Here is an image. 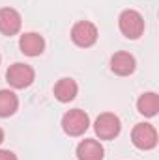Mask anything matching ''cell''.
Masks as SVG:
<instances>
[{
  "label": "cell",
  "mask_w": 159,
  "mask_h": 160,
  "mask_svg": "<svg viewBox=\"0 0 159 160\" xmlns=\"http://www.w3.org/2000/svg\"><path fill=\"white\" fill-rule=\"evenodd\" d=\"M120 32L127 38V39H139L144 32V19L139 11L135 9H125L122 11L118 19Z\"/></svg>",
  "instance_id": "obj_1"
},
{
  "label": "cell",
  "mask_w": 159,
  "mask_h": 160,
  "mask_svg": "<svg viewBox=\"0 0 159 160\" xmlns=\"http://www.w3.org/2000/svg\"><path fill=\"white\" fill-rule=\"evenodd\" d=\"M88 125H90L88 114L84 110H79V108L69 110L62 118V128L69 136H80V134H84L86 128H88Z\"/></svg>",
  "instance_id": "obj_2"
},
{
  "label": "cell",
  "mask_w": 159,
  "mask_h": 160,
  "mask_svg": "<svg viewBox=\"0 0 159 160\" xmlns=\"http://www.w3.org/2000/svg\"><path fill=\"white\" fill-rule=\"evenodd\" d=\"M131 140H133L135 147H139L142 151L154 149L157 145V130L150 123H139L131 132Z\"/></svg>",
  "instance_id": "obj_3"
},
{
  "label": "cell",
  "mask_w": 159,
  "mask_h": 160,
  "mask_svg": "<svg viewBox=\"0 0 159 160\" xmlns=\"http://www.w3.org/2000/svg\"><path fill=\"white\" fill-rule=\"evenodd\" d=\"M34 77H36L34 69H32L30 65H26V63H13V65H9V69L6 71L8 82H9L13 88H17V89L28 88V86L34 82Z\"/></svg>",
  "instance_id": "obj_4"
},
{
  "label": "cell",
  "mask_w": 159,
  "mask_h": 160,
  "mask_svg": "<svg viewBox=\"0 0 159 160\" xmlns=\"http://www.w3.org/2000/svg\"><path fill=\"white\" fill-rule=\"evenodd\" d=\"M94 128H96V134H97L101 140H112V138H116L120 134L122 125H120L118 116H114V114H111V112H105V114H101V116L96 119Z\"/></svg>",
  "instance_id": "obj_5"
},
{
  "label": "cell",
  "mask_w": 159,
  "mask_h": 160,
  "mask_svg": "<svg viewBox=\"0 0 159 160\" xmlns=\"http://www.w3.org/2000/svg\"><path fill=\"white\" fill-rule=\"evenodd\" d=\"M71 39L77 47H92L97 41V28L90 21H79L71 28Z\"/></svg>",
  "instance_id": "obj_6"
},
{
  "label": "cell",
  "mask_w": 159,
  "mask_h": 160,
  "mask_svg": "<svg viewBox=\"0 0 159 160\" xmlns=\"http://www.w3.org/2000/svg\"><path fill=\"white\" fill-rule=\"evenodd\" d=\"M21 15L13 8H2L0 9V32L4 36H15L21 30Z\"/></svg>",
  "instance_id": "obj_7"
},
{
  "label": "cell",
  "mask_w": 159,
  "mask_h": 160,
  "mask_svg": "<svg viewBox=\"0 0 159 160\" xmlns=\"http://www.w3.org/2000/svg\"><path fill=\"white\" fill-rule=\"evenodd\" d=\"M19 47H21V52L26 54V56H40L45 50V41L36 32H26V34L21 36Z\"/></svg>",
  "instance_id": "obj_8"
},
{
  "label": "cell",
  "mask_w": 159,
  "mask_h": 160,
  "mask_svg": "<svg viewBox=\"0 0 159 160\" xmlns=\"http://www.w3.org/2000/svg\"><path fill=\"white\" fill-rule=\"evenodd\" d=\"M103 145L97 140H82L77 147V158L79 160H103Z\"/></svg>",
  "instance_id": "obj_9"
},
{
  "label": "cell",
  "mask_w": 159,
  "mask_h": 160,
  "mask_svg": "<svg viewBox=\"0 0 159 160\" xmlns=\"http://www.w3.org/2000/svg\"><path fill=\"white\" fill-rule=\"evenodd\" d=\"M111 69L120 77H127L135 71V58L129 52H116L111 58Z\"/></svg>",
  "instance_id": "obj_10"
},
{
  "label": "cell",
  "mask_w": 159,
  "mask_h": 160,
  "mask_svg": "<svg viewBox=\"0 0 159 160\" xmlns=\"http://www.w3.org/2000/svg\"><path fill=\"white\" fill-rule=\"evenodd\" d=\"M79 91V86L73 78H60L54 86V97L60 101V102H69L75 99Z\"/></svg>",
  "instance_id": "obj_11"
},
{
  "label": "cell",
  "mask_w": 159,
  "mask_h": 160,
  "mask_svg": "<svg viewBox=\"0 0 159 160\" xmlns=\"http://www.w3.org/2000/svg\"><path fill=\"white\" fill-rule=\"evenodd\" d=\"M137 108H139V112H140L142 116H146V118L156 116V114H157V110H159V97H157V93H154V91L142 93V95L139 97V101H137Z\"/></svg>",
  "instance_id": "obj_12"
},
{
  "label": "cell",
  "mask_w": 159,
  "mask_h": 160,
  "mask_svg": "<svg viewBox=\"0 0 159 160\" xmlns=\"http://www.w3.org/2000/svg\"><path fill=\"white\" fill-rule=\"evenodd\" d=\"M17 95L9 89H0V118H9L17 112Z\"/></svg>",
  "instance_id": "obj_13"
},
{
  "label": "cell",
  "mask_w": 159,
  "mask_h": 160,
  "mask_svg": "<svg viewBox=\"0 0 159 160\" xmlns=\"http://www.w3.org/2000/svg\"><path fill=\"white\" fill-rule=\"evenodd\" d=\"M0 160H17V157L11 151H0Z\"/></svg>",
  "instance_id": "obj_14"
},
{
  "label": "cell",
  "mask_w": 159,
  "mask_h": 160,
  "mask_svg": "<svg viewBox=\"0 0 159 160\" xmlns=\"http://www.w3.org/2000/svg\"><path fill=\"white\" fill-rule=\"evenodd\" d=\"M4 142V132H2V128H0V143Z\"/></svg>",
  "instance_id": "obj_15"
}]
</instances>
